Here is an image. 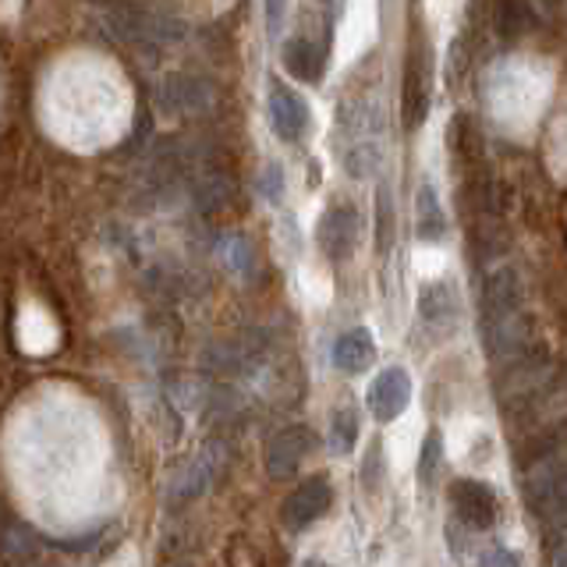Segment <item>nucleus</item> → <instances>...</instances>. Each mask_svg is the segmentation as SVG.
<instances>
[{"label":"nucleus","mask_w":567,"mask_h":567,"mask_svg":"<svg viewBox=\"0 0 567 567\" xmlns=\"http://www.w3.org/2000/svg\"><path fill=\"white\" fill-rule=\"evenodd\" d=\"M483 337L493 359H514L528 344V323L522 309V280L511 266L489 274L483 291Z\"/></svg>","instance_id":"nucleus-1"},{"label":"nucleus","mask_w":567,"mask_h":567,"mask_svg":"<svg viewBox=\"0 0 567 567\" xmlns=\"http://www.w3.org/2000/svg\"><path fill=\"white\" fill-rule=\"evenodd\" d=\"M106 35H114L117 43L132 47H174L188 35L185 18L171 11H153V8H114L103 14Z\"/></svg>","instance_id":"nucleus-2"},{"label":"nucleus","mask_w":567,"mask_h":567,"mask_svg":"<svg viewBox=\"0 0 567 567\" xmlns=\"http://www.w3.org/2000/svg\"><path fill=\"white\" fill-rule=\"evenodd\" d=\"M525 493L532 511L546 525L564 528L567 525V457H543L525 478Z\"/></svg>","instance_id":"nucleus-3"},{"label":"nucleus","mask_w":567,"mask_h":567,"mask_svg":"<svg viewBox=\"0 0 567 567\" xmlns=\"http://www.w3.org/2000/svg\"><path fill=\"white\" fill-rule=\"evenodd\" d=\"M213 85L199 75H185V71H171L156 89V111L164 117H192L209 111Z\"/></svg>","instance_id":"nucleus-4"},{"label":"nucleus","mask_w":567,"mask_h":567,"mask_svg":"<svg viewBox=\"0 0 567 567\" xmlns=\"http://www.w3.org/2000/svg\"><path fill=\"white\" fill-rule=\"evenodd\" d=\"M362 238V220H359V209L351 206H330L323 209V217L316 224V245L330 262H344L354 256Z\"/></svg>","instance_id":"nucleus-5"},{"label":"nucleus","mask_w":567,"mask_h":567,"mask_svg":"<svg viewBox=\"0 0 567 567\" xmlns=\"http://www.w3.org/2000/svg\"><path fill=\"white\" fill-rule=\"evenodd\" d=\"M330 504H333L330 483L323 475H312L280 504V525L298 536V532H306L309 525H316L319 518H323V514L330 511Z\"/></svg>","instance_id":"nucleus-6"},{"label":"nucleus","mask_w":567,"mask_h":567,"mask_svg":"<svg viewBox=\"0 0 567 567\" xmlns=\"http://www.w3.org/2000/svg\"><path fill=\"white\" fill-rule=\"evenodd\" d=\"M451 507L468 532H489L496 525V496L483 478H454Z\"/></svg>","instance_id":"nucleus-7"},{"label":"nucleus","mask_w":567,"mask_h":567,"mask_svg":"<svg viewBox=\"0 0 567 567\" xmlns=\"http://www.w3.org/2000/svg\"><path fill=\"white\" fill-rule=\"evenodd\" d=\"M369 415L377 422H394L404 415V408L412 404V377L404 365H386L377 372V380L369 383Z\"/></svg>","instance_id":"nucleus-8"},{"label":"nucleus","mask_w":567,"mask_h":567,"mask_svg":"<svg viewBox=\"0 0 567 567\" xmlns=\"http://www.w3.org/2000/svg\"><path fill=\"white\" fill-rule=\"evenodd\" d=\"M316 447V433L309 430V425H284L280 433L270 436V443H266V472H270L274 478H291L301 461H306Z\"/></svg>","instance_id":"nucleus-9"},{"label":"nucleus","mask_w":567,"mask_h":567,"mask_svg":"<svg viewBox=\"0 0 567 567\" xmlns=\"http://www.w3.org/2000/svg\"><path fill=\"white\" fill-rule=\"evenodd\" d=\"M266 111H270L274 135L280 142H301L309 132V103L301 100L291 85H284L280 79H270V96H266Z\"/></svg>","instance_id":"nucleus-10"},{"label":"nucleus","mask_w":567,"mask_h":567,"mask_svg":"<svg viewBox=\"0 0 567 567\" xmlns=\"http://www.w3.org/2000/svg\"><path fill=\"white\" fill-rule=\"evenodd\" d=\"M330 362L337 372H344V377H362V372L377 362V337L365 327L344 330L330 348Z\"/></svg>","instance_id":"nucleus-11"},{"label":"nucleus","mask_w":567,"mask_h":567,"mask_svg":"<svg viewBox=\"0 0 567 567\" xmlns=\"http://www.w3.org/2000/svg\"><path fill=\"white\" fill-rule=\"evenodd\" d=\"M284 68H288L291 79L316 85L327 71V43L312 40V35H295V40L284 43Z\"/></svg>","instance_id":"nucleus-12"},{"label":"nucleus","mask_w":567,"mask_h":567,"mask_svg":"<svg viewBox=\"0 0 567 567\" xmlns=\"http://www.w3.org/2000/svg\"><path fill=\"white\" fill-rule=\"evenodd\" d=\"M415 230L425 245H440L447 238V213H443L440 192L433 182H422L415 192Z\"/></svg>","instance_id":"nucleus-13"},{"label":"nucleus","mask_w":567,"mask_h":567,"mask_svg":"<svg viewBox=\"0 0 567 567\" xmlns=\"http://www.w3.org/2000/svg\"><path fill=\"white\" fill-rule=\"evenodd\" d=\"M425 114H430V82H425V68L419 64V58H412L404 71V100H401L404 128L415 132L425 121Z\"/></svg>","instance_id":"nucleus-14"},{"label":"nucleus","mask_w":567,"mask_h":567,"mask_svg":"<svg viewBox=\"0 0 567 567\" xmlns=\"http://www.w3.org/2000/svg\"><path fill=\"white\" fill-rule=\"evenodd\" d=\"M419 316L430 327H454L457 319V295L447 280H433L419 291Z\"/></svg>","instance_id":"nucleus-15"},{"label":"nucleus","mask_w":567,"mask_h":567,"mask_svg":"<svg viewBox=\"0 0 567 567\" xmlns=\"http://www.w3.org/2000/svg\"><path fill=\"white\" fill-rule=\"evenodd\" d=\"M359 433H362V419L354 408H333L330 412V433H327V443H330V454L337 457H348L354 451V443H359Z\"/></svg>","instance_id":"nucleus-16"},{"label":"nucleus","mask_w":567,"mask_h":567,"mask_svg":"<svg viewBox=\"0 0 567 567\" xmlns=\"http://www.w3.org/2000/svg\"><path fill=\"white\" fill-rule=\"evenodd\" d=\"M224 461L227 457H220V451L217 447H209L195 465L185 472V478H182V486H177V496H199L213 478L220 475V468H224Z\"/></svg>","instance_id":"nucleus-17"},{"label":"nucleus","mask_w":567,"mask_h":567,"mask_svg":"<svg viewBox=\"0 0 567 567\" xmlns=\"http://www.w3.org/2000/svg\"><path fill=\"white\" fill-rule=\"evenodd\" d=\"M220 259H224L235 274L248 277V274H252V266H256L252 241L241 238V235H227V238L220 241Z\"/></svg>","instance_id":"nucleus-18"},{"label":"nucleus","mask_w":567,"mask_h":567,"mask_svg":"<svg viewBox=\"0 0 567 567\" xmlns=\"http://www.w3.org/2000/svg\"><path fill=\"white\" fill-rule=\"evenodd\" d=\"M443 465V433L440 430H430L419 447V483L433 486V478Z\"/></svg>","instance_id":"nucleus-19"},{"label":"nucleus","mask_w":567,"mask_h":567,"mask_svg":"<svg viewBox=\"0 0 567 567\" xmlns=\"http://www.w3.org/2000/svg\"><path fill=\"white\" fill-rule=\"evenodd\" d=\"M390 238H394V203H390L386 185H380V192H377V248H380V256L390 252Z\"/></svg>","instance_id":"nucleus-20"},{"label":"nucleus","mask_w":567,"mask_h":567,"mask_svg":"<svg viewBox=\"0 0 567 567\" xmlns=\"http://www.w3.org/2000/svg\"><path fill=\"white\" fill-rule=\"evenodd\" d=\"M35 549H40V539H35V532L29 525H11L8 528V557H32Z\"/></svg>","instance_id":"nucleus-21"},{"label":"nucleus","mask_w":567,"mask_h":567,"mask_svg":"<svg viewBox=\"0 0 567 567\" xmlns=\"http://www.w3.org/2000/svg\"><path fill=\"white\" fill-rule=\"evenodd\" d=\"M288 8L291 0H266V32H270V40H280V29H284V18H288Z\"/></svg>","instance_id":"nucleus-22"},{"label":"nucleus","mask_w":567,"mask_h":567,"mask_svg":"<svg viewBox=\"0 0 567 567\" xmlns=\"http://www.w3.org/2000/svg\"><path fill=\"white\" fill-rule=\"evenodd\" d=\"M259 188H262V195L270 203H280L284 199V167L280 164H270L262 171V177H259Z\"/></svg>","instance_id":"nucleus-23"},{"label":"nucleus","mask_w":567,"mask_h":567,"mask_svg":"<svg viewBox=\"0 0 567 567\" xmlns=\"http://www.w3.org/2000/svg\"><path fill=\"white\" fill-rule=\"evenodd\" d=\"M478 567H522V560H518L514 549L496 546V549H486V554L478 557Z\"/></svg>","instance_id":"nucleus-24"},{"label":"nucleus","mask_w":567,"mask_h":567,"mask_svg":"<svg viewBox=\"0 0 567 567\" xmlns=\"http://www.w3.org/2000/svg\"><path fill=\"white\" fill-rule=\"evenodd\" d=\"M295 567H333V564H327V560H319V557H306V560H298Z\"/></svg>","instance_id":"nucleus-25"}]
</instances>
